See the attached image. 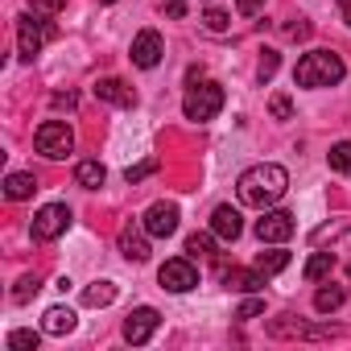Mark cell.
I'll use <instances>...</instances> for the list:
<instances>
[{"mask_svg":"<svg viewBox=\"0 0 351 351\" xmlns=\"http://www.w3.org/2000/svg\"><path fill=\"white\" fill-rule=\"evenodd\" d=\"M343 75H347V66H343V58L335 50H310L293 66L298 87H335V83H343Z\"/></svg>","mask_w":351,"mask_h":351,"instance_id":"2","label":"cell"},{"mask_svg":"<svg viewBox=\"0 0 351 351\" xmlns=\"http://www.w3.org/2000/svg\"><path fill=\"white\" fill-rule=\"evenodd\" d=\"M161 54H165V42H161L157 29H141V34L132 38V62H136L141 71H153V66L161 62Z\"/></svg>","mask_w":351,"mask_h":351,"instance_id":"11","label":"cell"},{"mask_svg":"<svg viewBox=\"0 0 351 351\" xmlns=\"http://www.w3.org/2000/svg\"><path fill=\"white\" fill-rule=\"evenodd\" d=\"M330 269H335V256H330V252H314V256L306 261V281H322Z\"/></svg>","mask_w":351,"mask_h":351,"instance_id":"24","label":"cell"},{"mask_svg":"<svg viewBox=\"0 0 351 351\" xmlns=\"http://www.w3.org/2000/svg\"><path fill=\"white\" fill-rule=\"evenodd\" d=\"M95 99L116 104V108H132V104H136V91H132L124 79H99V83H95Z\"/></svg>","mask_w":351,"mask_h":351,"instance_id":"15","label":"cell"},{"mask_svg":"<svg viewBox=\"0 0 351 351\" xmlns=\"http://www.w3.org/2000/svg\"><path fill=\"white\" fill-rule=\"evenodd\" d=\"M157 169V161H141V165H128V173H124V178H128V186L132 182H141V178H149V173Z\"/></svg>","mask_w":351,"mask_h":351,"instance_id":"33","label":"cell"},{"mask_svg":"<svg viewBox=\"0 0 351 351\" xmlns=\"http://www.w3.org/2000/svg\"><path fill=\"white\" fill-rule=\"evenodd\" d=\"M228 285L240 289V293H256V289L265 285V273H261L256 265H252V269H232V273H228Z\"/></svg>","mask_w":351,"mask_h":351,"instance_id":"17","label":"cell"},{"mask_svg":"<svg viewBox=\"0 0 351 351\" xmlns=\"http://www.w3.org/2000/svg\"><path fill=\"white\" fill-rule=\"evenodd\" d=\"M261 314H265V298H248V302H240V310H236V318H240V322L261 318Z\"/></svg>","mask_w":351,"mask_h":351,"instance_id":"31","label":"cell"},{"mask_svg":"<svg viewBox=\"0 0 351 351\" xmlns=\"http://www.w3.org/2000/svg\"><path fill=\"white\" fill-rule=\"evenodd\" d=\"M104 178H108V169H104L99 161H79V165H75V182L87 186V191H99Z\"/></svg>","mask_w":351,"mask_h":351,"instance_id":"18","label":"cell"},{"mask_svg":"<svg viewBox=\"0 0 351 351\" xmlns=\"http://www.w3.org/2000/svg\"><path fill=\"white\" fill-rule=\"evenodd\" d=\"M161 326V314L153 310V306H136L128 318H124V343H132V347H141V343H149L153 339V330Z\"/></svg>","mask_w":351,"mask_h":351,"instance_id":"8","label":"cell"},{"mask_svg":"<svg viewBox=\"0 0 351 351\" xmlns=\"http://www.w3.org/2000/svg\"><path fill=\"white\" fill-rule=\"evenodd\" d=\"M277 66H281V54H277V50H265V54H261V66H256V79L269 83V79L277 75Z\"/></svg>","mask_w":351,"mask_h":351,"instance_id":"27","label":"cell"},{"mask_svg":"<svg viewBox=\"0 0 351 351\" xmlns=\"http://www.w3.org/2000/svg\"><path fill=\"white\" fill-rule=\"evenodd\" d=\"M34 145H38V153H42V157L62 161L66 153H75V132H71V124H66V120H46V124L34 132Z\"/></svg>","mask_w":351,"mask_h":351,"instance_id":"4","label":"cell"},{"mask_svg":"<svg viewBox=\"0 0 351 351\" xmlns=\"http://www.w3.org/2000/svg\"><path fill=\"white\" fill-rule=\"evenodd\" d=\"M182 112H186V120H195V124L215 120V116L223 112V87H219V83H199V87H191L186 99H182Z\"/></svg>","mask_w":351,"mask_h":351,"instance_id":"3","label":"cell"},{"mask_svg":"<svg viewBox=\"0 0 351 351\" xmlns=\"http://www.w3.org/2000/svg\"><path fill=\"white\" fill-rule=\"evenodd\" d=\"M326 165H330L335 173H351V141H339V145H330V153H326Z\"/></svg>","mask_w":351,"mask_h":351,"instance_id":"22","label":"cell"},{"mask_svg":"<svg viewBox=\"0 0 351 351\" xmlns=\"http://www.w3.org/2000/svg\"><path fill=\"white\" fill-rule=\"evenodd\" d=\"M265 5H269V0H236L240 17H256V13H265Z\"/></svg>","mask_w":351,"mask_h":351,"instance_id":"34","label":"cell"},{"mask_svg":"<svg viewBox=\"0 0 351 351\" xmlns=\"http://www.w3.org/2000/svg\"><path fill=\"white\" fill-rule=\"evenodd\" d=\"M165 17H186V5H178V0H169V5H165Z\"/></svg>","mask_w":351,"mask_h":351,"instance_id":"37","label":"cell"},{"mask_svg":"<svg viewBox=\"0 0 351 351\" xmlns=\"http://www.w3.org/2000/svg\"><path fill=\"white\" fill-rule=\"evenodd\" d=\"M50 34L54 29L46 21H38V13H21L17 17V54H21V62H34L42 54V46H46Z\"/></svg>","mask_w":351,"mask_h":351,"instance_id":"5","label":"cell"},{"mask_svg":"<svg viewBox=\"0 0 351 351\" xmlns=\"http://www.w3.org/2000/svg\"><path fill=\"white\" fill-rule=\"evenodd\" d=\"M339 17H343V21L351 25V0H343V5H339Z\"/></svg>","mask_w":351,"mask_h":351,"instance_id":"38","label":"cell"},{"mask_svg":"<svg viewBox=\"0 0 351 351\" xmlns=\"http://www.w3.org/2000/svg\"><path fill=\"white\" fill-rule=\"evenodd\" d=\"M269 112H273V120H293V104H289V95H273V99H269Z\"/></svg>","mask_w":351,"mask_h":351,"instance_id":"30","label":"cell"},{"mask_svg":"<svg viewBox=\"0 0 351 351\" xmlns=\"http://www.w3.org/2000/svg\"><path fill=\"white\" fill-rule=\"evenodd\" d=\"M293 215L289 211H265L261 219H256V240L261 244H285L289 236H293Z\"/></svg>","mask_w":351,"mask_h":351,"instance_id":"9","label":"cell"},{"mask_svg":"<svg viewBox=\"0 0 351 351\" xmlns=\"http://www.w3.org/2000/svg\"><path fill=\"white\" fill-rule=\"evenodd\" d=\"M285 265H289V252H281V248H273V252H261V256H256V269H261L265 277L281 273Z\"/></svg>","mask_w":351,"mask_h":351,"instance_id":"23","label":"cell"},{"mask_svg":"<svg viewBox=\"0 0 351 351\" xmlns=\"http://www.w3.org/2000/svg\"><path fill=\"white\" fill-rule=\"evenodd\" d=\"M34 191H38V178H34V173H9V178H5V195H9L13 203L29 199Z\"/></svg>","mask_w":351,"mask_h":351,"instance_id":"19","label":"cell"},{"mask_svg":"<svg viewBox=\"0 0 351 351\" xmlns=\"http://www.w3.org/2000/svg\"><path fill=\"white\" fill-rule=\"evenodd\" d=\"M211 232H215L223 244L240 240V232H244V223H240V211H236L232 203H219V207L211 211Z\"/></svg>","mask_w":351,"mask_h":351,"instance_id":"13","label":"cell"},{"mask_svg":"<svg viewBox=\"0 0 351 351\" xmlns=\"http://www.w3.org/2000/svg\"><path fill=\"white\" fill-rule=\"evenodd\" d=\"M75 322H79V318H75V310H71V306H50V310H46V318H42V330H46V335H71V330H75Z\"/></svg>","mask_w":351,"mask_h":351,"instance_id":"16","label":"cell"},{"mask_svg":"<svg viewBox=\"0 0 351 351\" xmlns=\"http://www.w3.org/2000/svg\"><path fill=\"white\" fill-rule=\"evenodd\" d=\"M157 281H161V289H169V293H191V289L199 285V269H195L186 256H173V261L161 265Z\"/></svg>","mask_w":351,"mask_h":351,"instance_id":"7","label":"cell"},{"mask_svg":"<svg viewBox=\"0 0 351 351\" xmlns=\"http://www.w3.org/2000/svg\"><path fill=\"white\" fill-rule=\"evenodd\" d=\"M83 302H87V306H112V302H116V285H112V281H95V285L83 289Z\"/></svg>","mask_w":351,"mask_h":351,"instance_id":"21","label":"cell"},{"mask_svg":"<svg viewBox=\"0 0 351 351\" xmlns=\"http://www.w3.org/2000/svg\"><path fill=\"white\" fill-rule=\"evenodd\" d=\"M215 240H219L215 232H211V236H207V232H195V236L186 240V252H191V256H211V248H215Z\"/></svg>","mask_w":351,"mask_h":351,"instance_id":"26","label":"cell"},{"mask_svg":"<svg viewBox=\"0 0 351 351\" xmlns=\"http://www.w3.org/2000/svg\"><path fill=\"white\" fill-rule=\"evenodd\" d=\"M29 9H34L38 17H58V13H62V0H29Z\"/></svg>","mask_w":351,"mask_h":351,"instance_id":"32","label":"cell"},{"mask_svg":"<svg viewBox=\"0 0 351 351\" xmlns=\"http://www.w3.org/2000/svg\"><path fill=\"white\" fill-rule=\"evenodd\" d=\"M50 104H54V108H75V95H71V91H58Z\"/></svg>","mask_w":351,"mask_h":351,"instance_id":"36","label":"cell"},{"mask_svg":"<svg viewBox=\"0 0 351 351\" xmlns=\"http://www.w3.org/2000/svg\"><path fill=\"white\" fill-rule=\"evenodd\" d=\"M66 228H71V207H66V203H46V207L34 215V223H29L34 240H42V244L58 240Z\"/></svg>","mask_w":351,"mask_h":351,"instance_id":"6","label":"cell"},{"mask_svg":"<svg viewBox=\"0 0 351 351\" xmlns=\"http://www.w3.org/2000/svg\"><path fill=\"white\" fill-rule=\"evenodd\" d=\"M269 335L273 339H326V335H335V326H306L293 314H281L269 322Z\"/></svg>","mask_w":351,"mask_h":351,"instance_id":"12","label":"cell"},{"mask_svg":"<svg viewBox=\"0 0 351 351\" xmlns=\"http://www.w3.org/2000/svg\"><path fill=\"white\" fill-rule=\"evenodd\" d=\"M42 335H46V330H13V335H9V351H34V347L42 343Z\"/></svg>","mask_w":351,"mask_h":351,"instance_id":"25","label":"cell"},{"mask_svg":"<svg viewBox=\"0 0 351 351\" xmlns=\"http://www.w3.org/2000/svg\"><path fill=\"white\" fill-rule=\"evenodd\" d=\"M141 223H145V232H149L153 240H165V236L178 232V207H173V203H153Z\"/></svg>","mask_w":351,"mask_h":351,"instance_id":"10","label":"cell"},{"mask_svg":"<svg viewBox=\"0 0 351 351\" xmlns=\"http://www.w3.org/2000/svg\"><path fill=\"white\" fill-rule=\"evenodd\" d=\"M104 5H116V0H104Z\"/></svg>","mask_w":351,"mask_h":351,"instance_id":"39","label":"cell"},{"mask_svg":"<svg viewBox=\"0 0 351 351\" xmlns=\"http://www.w3.org/2000/svg\"><path fill=\"white\" fill-rule=\"evenodd\" d=\"M285 34H289V38H306V34H310V25L298 17V25H285Z\"/></svg>","mask_w":351,"mask_h":351,"instance_id":"35","label":"cell"},{"mask_svg":"<svg viewBox=\"0 0 351 351\" xmlns=\"http://www.w3.org/2000/svg\"><path fill=\"white\" fill-rule=\"evenodd\" d=\"M149 232H145V223H124L120 228V252L128 256V261H149V240H145Z\"/></svg>","mask_w":351,"mask_h":351,"instance_id":"14","label":"cell"},{"mask_svg":"<svg viewBox=\"0 0 351 351\" xmlns=\"http://www.w3.org/2000/svg\"><path fill=\"white\" fill-rule=\"evenodd\" d=\"M343 298H347V293H343L339 285H322V289L314 293V310H318V314H335V310L343 306Z\"/></svg>","mask_w":351,"mask_h":351,"instance_id":"20","label":"cell"},{"mask_svg":"<svg viewBox=\"0 0 351 351\" xmlns=\"http://www.w3.org/2000/svg\"><path fill=\"white\" fill-rule=\"evenodd\" d=\"M38 289H42V281H38L34 273H25V277L17 281V289H13V302H29V298H34Z\"/></svg>","mask_w":351,"mask_h":351,"instance_id":"28","label":"cell"},{"mask_svg":"<svg viewBox=\"0 0 351 351\" xmlns=\"http://www.w3.org/2000/svg\"><path fill=\"white\" fill-rule=\"evenodd\" d=\"M236 191H240V203H244V207L269 211V207L289 191V173H285L281 165H273V161H261V165H252V169L240 173Z\"/></svg>","mask_w":351,"mask_h":351,"instance_id":"1","label":"cell"},{"mask_svg":"<svg viewBox=\"0 0 351 351\" xmlns=\"http://www.w3.org/2000/svg\"><path fill=\"white\" fill-rule=\"evenodd\" d=\"M228 21H232V17L219 13V9H207V13H203V25H207L211 34H228Z\"/></svg>","mask_w":351,"mask_h":351,"instance_id":"29","label":"cell"}]
</instances>
